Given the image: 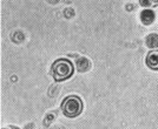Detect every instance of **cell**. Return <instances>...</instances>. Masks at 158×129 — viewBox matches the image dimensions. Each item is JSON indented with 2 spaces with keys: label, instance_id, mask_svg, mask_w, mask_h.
<instances>
[{
  "label": "cell",
  "instance_id": "9c48e42d",
  "mask_svg": "<svg viewBox=\"0 0 158 129\" xmlns=\"http://www.w3.org/2000/svg\"><path fill=\"white\" fill-rule=\"evenodd\" d=\"M54 119V113H51V114H48V115L45 117V121H44V124L47 126V124H50V123L52 122V120Z\"/></svg>",
  "mask_w": 158,
  "mask_h": 129
},
{
  "label": "cell",
  "instance_id": "30bf717a",
  "mask_svg": "<svg viewBox=\"0 0 158 129\" xmlns=\"http://www.w3.org/2000/svg\"><path fill=\"white\" fill-rule=\"evenodd\" d=\"M2 129H19V128L15 127V126H10V127H6V128H2Z\"/></svg>",
  "mask_w": 158,
  "mask_h": 129
},
{
  "label": "cell",
  "instance_id": "52a82bcc",
  "mask_svg": "<svg viewBox=\"0 0 158 129\" xmlns=\"http://www.w3.org/2000/svg\"><path fill=\"white\" fill-rule=\"evenodd\" d=\"M139 5L144 8H153L158 6V0H139Z\"/></svg>",
  "mask_w": 158,
  "mask_h": 129
},
{
  "label": "cell",
  "instance_id": "3957f363",
  "mask_svg": "<svg viewBox=\"0 0 158 129\" xmlns=\"http://www.w3.org/2000/svg\"><path fill=\"white\" fill-rule=\"evenodd\" d=\"M145 64L152 71H158V51H150L146 54Z\"/></svg>",
  "mask_w": 158,
  "mask_h": 129
},
{
  "label": "cell",
  "instance_id": "8992f818",
  "mask_svg": "<svg viewBox=\"0 0 158 129\" xmlns=\"http://www.w3.org/2000/svg\"><path fill=\"white\" fill-rule=\"evenodd\" d=\"M145 45L149 48H157L158 47V34L151 33L145 39Z\"/></svg>",
  "mask_w": 158,
  "mask_h": 129
},
{
  "label": "cell",
  "instance_id": "6da1fadb",
  "mask_svg": "<svg viewBox=\"0 0 158 129\" xmlns=\"http://www.w3.org/2000/svg\"><path fill=\"white\" fill-rule=\"evenodd\" d=\"M74 66L67 59H58L51 66V75L53 76L56 82H63L73 75Z\"/></svg>",
  "mask_w": 158,
  "mask_h": 129
},
{
  "label": "cell",
  "instance_id": "ba28073f",
  "mask_svg": "<svg viewBox=\"0 0 158 129\" xmlns=\"http://www.w3.org/2000/svg\"><path fill=\"white\" fill-rule=\"evenodd\" d=\"M64 15H65V18H67V19H71L73 15H74V11H73L71 7L65 8L64 10Z\"/></svg>",
  "mask_w": 158,
  "mask_h": 129
},
{
  "label": "cell",
  "instance_id": "7a4b0ae2",
  "mask_svg": "<svg viewBox=\"0 0 158 129\" xmlns=\"http://www.w3.org/2000/svg\"><path fill=\"white\" fill-rule=\"evenodd\" d=\"M83 108H84V103L81 101V99L77 95L66 96L63 100L61 106H60V109L63 111V114L70 119H73V117H77L80 115L83 111Z\"/></svg>",
  "mask_w": 158,
  "mask_h": 129
},
{
  "label": "cell",
  "instance_id": "5b68a950",
  "mask_svg": "<svg viewBox=\"0 0 158 129\" xmlns=\"http://www.w3.org/2000/svg\"><path fill=\"white\" fill-rule=\"evenodd\" d=\"M76 64H77V69H78L79 72H81V73H84V72L89 71V69H90V67H91V64H90V61H89V60H87L86 58H84V57L79 58L78 60H77Z\"/></svg>",
  "mask_w": 158,
  "mask_h": 129
},
{
  "label": "cell",
  "instance_id": "8fae6325",
  "mask_svg": "<svg viewBox=\"0 0 158 129\" xmlns=\"http://www.w3.org/2000/svg\"><path fill=\"white\" fill-rule=\"evenodd\" d=\"M126 7H127V11H131L132 8H135V6H132V5H127Z\"/></svg>",
  "mask_w": 158,
  "mask_h": 129
},
{
  "label": "cell",
  "instance_id": "277c9868",
  "mask_svg": "<svg viewBox=\"0 0 158 129\" xmlns=\"http://www.w3.org/2000/svg\"><path fill=\"white\" fill-rule=\"evenodd\" d=\"M155 18H156V14L151 10H144L143 12L140 13V21L144 25H151L152 22L155 21Z\"/></svg>",
  "mask_w": 158,
  "mask_h": 129
}]
</instances>
